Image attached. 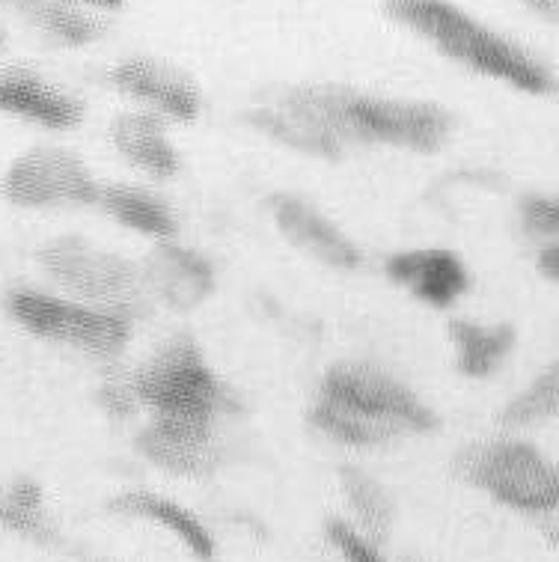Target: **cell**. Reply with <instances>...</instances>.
Returning a JSON list of instances; mask_svg holds the SVG:
<instances>
[{
	"label": "cell",
	"mask_w": 559,
	"mask_h": 562,
	"mask_svg": "<svg viewBox=\"0 0 559 562\" xmlns=\"http://www.w3.org/2000/svg\"><path fill=\"white\" fill-rule=\"evenodd\" d=\"M306 423L336 447L381 450L440 429L437 411L376 360H336L322 372Z\"/></svg>",
	"instance_id": "obj_1"
},
{
	"label": "cell",
	"mask_w": 559,
	"mask_h": 562,
	"mask_svg": "<svg viewBox=\"0 0 559 562\" xmlns=\"http://www.w3.org/2000/svg\"><path fill=\"white\" fill-rule=\"evenodd\" d=\"M384 12L447 60L494 81H503L529 95H541L554 87L548 66L527 48L491 31L456 0H381Z\"/></svg>",
	"instance_id": "obj_2"
},
{
	"label": "cell",
	"mask_w": 559,
	"mask_h": 562,
	"mask_svg": "<svg viewBox=\"0 0 559 562\" xmlns=\"http://www.w3.org/2000/svg\"><path fill=\"white\" fill-rule=\"evenodd\" d=\"M331 123L348 146H387L435 155L456 132V116L444 104L318 83Z\"/></svg>",
	"instance_id": "obj_3"
},
{
	"label": "cell",
	"mask_w": 559,
	"mask_h": 562,
	"mask_svg": "<svg viewBox=\"0 0 559 562\" xmlns=\"http://www.w3.org/2000/svg\"><path fill=\"white\" fill-rule=\"evenodd\" d=\"M128 381L149 417L221 423L235 411L233 390L191 334H176L161 342Z\"/></svg>",
	"instance_id": "obj_4"
},
{
	"label": "cell",
	"mask_w": 559,
	"mask_h": 562,
	"mask_svg": "<svg viewBox=\"0 0 559 562\" xmlns=\"http://www.w3.org/2000/svg\"><path fill=\"white\" fill-rule=\"evenodd\" d=\"M3 304L12 322L31 337L81 351L87 358H120L134 337V316L120 310L92 307L63 292L15 286L7 292Z\"/></svg>",
	"instance_id": "obj_5"
},
{
	"label": "cell",
	"mask_w": 559,
	"mask_h": 562,
	"mask_svg": "<svg viewBox=\"0 0 559 562\" xmlns=\"http://www.w3.org/2000/svg\"><path fill=\"white\" fill-rule=\"evenodd\" d=\"M456 471L508 509L524 515H550L559 509V468L529 440L491 438L468 443L458 452Z\"/></svg>",
	"instance_id": "obj_6"
},
{
	"label": "cell",
	"mask_w": 559,
	"mask_h": 562,
	"mask_svg": "<svg viewBox=\"0 0 559 562\" xmlns=\"http://www.w3.org/2000/svg\"><path fill=\"white\" fill-rule=\"evenodd\" d=\"M40 268L48 280L60 286L63 295H71L92 304L137 316L146 297L141 266L128 262L125 256L99 247L87 236L66 233L40 247Z\"/></svg>",
	"instance_id": "obj_7"
},
{
	"label": "cell",
	"mask_w": 559,
	"mask_h": 562,
	"mask_svg": "<svg viewBox=\"0 0 559 562\" xmlns=\"http://www.w3.org/2000/svg\"><path fill=\"white\" fill-rule=\"evenodd\" d=\"M102 188L81 155L60 146H33L12 158L0 179L3 200L27 212L99 209Z\"/></svg>",
	"instance_id": "obj_8"
},
{
	"label": "cell",
	"mask_w": 559,
	"mask_h": 562,
	"mask_svg": "<svg viewBox=\"0 0 559 562\" xmlns=\"http://www.w3.org/2000/svg\"><path fill=\"white\" fill-rule=\"evenodd\" d=\"M245 120L268 140L306 158L339 161L351 149L331 123L318 83L292 87L265 102H256L254 108H247Z\"/></svg>",
	"instance_id": "obj_9"
},
{
	"label": "cell",
	"mask_w": 559,
	"mask_h": 562,
	"mask_svg": "<svg viewBox=\"0 0 559 562\" xmlns=\"http://www.w3.org/2000/svg\"><path fill=\"white\" fill-rule=\"evenodd\" d=\"M134 450L158 471L182 480H203L224 464V443L217 423L149 417L134 435Z\"/></svg>",
	"instance_id": "obj_10"
},
{
	"label": "cell",
	"mask_w": 559,
	"mask_h": 562,
	"mask_svg": "<svg viewBox=\"0 0 559 562\" xmlns=\"http://www.w3.org/2000/svg\"><path fill=\"white\" fill-rule=\"evenodd\" d=\"M268 217L289 245L331 271H357L364 266V250L334 217H327L306 196L275 191L265 200Z\"/></svg>",
	"instance_id": "obj_11"
},
{
	"label": "cell",
	"mask_w": 559,
	"mask_h": 562,
	"mask_svg": "<svg viewBox=\"0 0 559 562\" xmlns=\"http://www.w3.org/2000/svg\"><path fill=\"white\" fill-rule=\"evenodd\" d=\"M384 277L428 310H452L473 286L465 256L452 247H402L384 256Z\"/></svg>",
	"instance_id": "obj_12"
},
{
	"label": "cell",
	"mask_w": 559,
	"mask_h": 562,
	"mask_svg": "<svg viewBox=\"0 0 559 562\" xmlns=\"http://www.w3.org/2000/svg\"><path fill=\"white\" fill-rule=\"evenodd\" d=\"M141 277L146 297L174 313L200 310L217 289L212 259L197 247L182 245L179 238L155 241L153 250L143 256Z\"/></svg>",
	"instance_id": "obj_13"
},
{
	"label": "cell",
	"mask_w": 559,
	"mask_h": 562,
	"mask_svg": "<svg viewBox=\"0 0 559 562\" xmlns=\"http://www.w3.org/2000/svg\"><path fill=\"white\" fill-rule=\"evenodd\" d=\"M111 83L125 95H132L134 102H141L143 111L158 113L170 123H193L203 111L200 87L176 66L153 57L116 63L111 69Z\"/></svg>",
	"instance_id": "obj_14"
},
{
	"label": "cell",
	"mask_w": 559,
	"mask_h": 562,
	"mask_svg": "<svg viewBox=\"0 0 559 562\" xmlns=\"http://www.w3.org/2000/svg\"><path fill=\"white\" fill-rule=\"evenodd\" d=\"M0 113L45 132H69L81 125L83 104L71 92L45 81L42 75L24 66H10L0 69Z\"/></svg>",
	"instance_id": "obj_15"
},
{
	"label": "cell",
	"mask_w": 559,
	"mask_h": 562,
	"mask_svg": "<svg viewBox=\"0 0 559 562\" xmlns=\"http://www.w3.org/2000/svg\"><path fill=\"white\" fill-rule=\"evenodd\" d=\"M111 146L153 182H170L182 173L185 158L170 137V120L153 111H125L111 123Z\"/></svg>",
	"instance_id": "obj_16"
},
{
	"label": "cell",
	"mask_w": 559,
	"mask_h": 562,
	"mask_svg": "<svg viewBox=\"0 0 559 562\" xmlns=\"http://www.w3.org/2000/svg\"><path fill=\"white\" fill-rule=\"evenodd\" d=\"M108 509L116 515H128L143 524H153L161 532H167L179 548H182L191 560L212 562L217 557V544H214L212 530L205 527L203 518H197L188 506L170 501L155 491H125L116 494Z\"/></svg>",
	"instance_id": "obj_17"
},
{
	"label": "cell",
	"mask_w": 559,
	"mask_h": 562,
	"mask_svg": "<svg viewBox=\"0 0 559 562\" xmlns=\"http://www.w3.org/2000/svg\"><path fill=\"white\" fill-rule=\"evenodd\" d=\"M99 209L113 224L149 241H170L179 238V215L176 205L149 184L111 182L102 188Z\"/></svg>",
	"instance_id": "obj_18"
},
{
	"label": "cell",
	"mask_w": 559,
	"mask_h": 562,
	"mask_svg": "<svg viewBox=\"0 0 559 562\" xmlns=\"http://www.w3.org/2000/svg\"><path fill=\"white\" fill-rule=\"evenodd\" d=\"M456 372L470 381H485L497 372L515 351L518 330L508 322H477L452 318L447 327Z\"/></svg>",
	"instance_id": "obj_19"
},
{
	"label": "cell",
	"mask_w": 559,
	"mask_h": 562,
	"mask_svg": "<svg viewBox=\"0 0 559 562\" xmlns=\"http://www.w3.org/2000/svg\"><path fill=\"white\" fill-rule=\"evenodd\" d=\"M336 480H339V491L346 494L348 509L355 518L351 524H357L376 542H384L390 536V527H393V518H396V506H393L390 491L372 473L360 471L355 464H343L336 471Z\"/></svg>",
	"instance_id": "obj_20"
},
{
	"label": "cell",
	"mask_w": 559,
	"mask_h": 562,
	"mask_svg": "<svg viewBox=\"0 0 559 562\" xmlns=\"http://www.w3.org/2000/svg\"><path fill=\"white\" fill-rule=\"evenodd\" d=\"M10 3L48 36L66 42V45H75V48L90 45L102 33L99 21L71 0H10Z\"/></svg>",
	"instance_id": "obj_21"
},
{
	"label": "cell",
	"mask_w": 559,
	"mask_h": 562,
	"mask_svg": "<svg viewBox=\"0 0 559 562\" xmlns=\"http://www.w3.org/2000/svg\"><path fill=\"white\" fill-rule=\"evenodd\" d=\"M0 527L42 544H52L57 539V530L45 512V494L40 482L21 476L10 488L0 491Z\"/></svg>",
	"instance_id": "obj_22"
},
{
	"label": "cell",
	"mask_w": 559,
	"mask_h": 562,
	"mask_svg": "<svg viewBox=\"0 0 559 562\" xmlns=\"http://www.w3.org/2000/svg\"><path fill=\"white\" fill-rule=\"evenodd\" d=\"M500 423L508 426V429H529V426L559 423V358L550 360L527 387H521L500 408Z\"/></svg>",
	"instance_id": "obj_23"
},
{
	"label": "cell",
	"mask_w": 559,
	"mask_h": 562,
	"mask_svg": "<svg viewBox=\"0 0 559 562\" xmlns=\"http://www.w3.org/2000/svg\"><path fill=\"white\" fill-rule=\"evenodd\" d=\"M521 233L539 245H548L559 238V194H541L529 191L518 200Z\"/></svg>",
	"instance_id": "obj_24"
},
{
	"label": "cell",
	"mask_w": 559,
	"mask_h": 562,
	"mask_svg": "<svg viewBox=\"0 0 559 562\" xmlns=\"http://www.w3.org/2000/svg\"><path fill=\"white\" fill-rule=\"evenodd\" d=\"M99 402H102V408L111 414V417H132L134 408H141V402L134 396L132 381H108L99 390Z\"/></svg>",
	"instance_id": "obj_25"
},
{
	"label": "cell",
	"mask_w": 559,
	"mask_h": 562,
	"mask_svg": "<svg viewBox=\"0 0 559 562\" xmlns=\"http://www.w3.org/2000/svg\"><path fill=\"white\" fill-rule=\"evenodd\" d=\"M536 268L539 274L550 283H559V238L548 241V245H539V254H536Z\"/></svg>",
	"instance_id": "obj_26"
},
{
	"label": "cell",
	"mask_w": 559,
	"mask_h": 562,
	"mask_svg": "<svg viewBox=\"0 0 559 562\" xmlns=\"http://www.w3.org/2000/svg\"><path fill=\"white\" fill-rule=\"evenodd\" d=\"M71 3H78V7H96V10H116V7H123L125 0H71Z\"/></svg>",
	"instance_id": "obj_27"
},
{
	"label": "cell",
	"mask_w": 559,
	"mask_h": 562,
	"mask_svg": "<svg viewBox=\"0 0 559 562\" xmlns=\"http://www.w3.org/2000/svg\"><path fill=\"white\" fill-rule=\"evenodd\" d=\"M0 45H3V36H0Z\"/></svg>",
	"instance_id": "obj_28"
},
{
	"label": "cell",
	"mask_w": 559,
	"mask_h": 562,
	"mask_svg": "<svg viewBox=\"0 0 559 562\" xmlns=\"http://www.w3.org/2000/svg\"><path fill=\"white\" fill-rule=\"evenodd\" d=\"M557 7H559V0H557Z\"/></svg>",
	"instance_id": "obj_29"
}]
</instances>
